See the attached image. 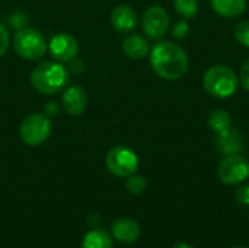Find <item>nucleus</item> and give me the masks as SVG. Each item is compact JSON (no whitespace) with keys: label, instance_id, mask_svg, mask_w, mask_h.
Listing matches in <instances>:
<instances>
[{"label":"nucleus","instance_id":"nucleus-1","mask_svg":"<svg viewBox=\"0 0 249 248\" xmlns=\"http://www.w3.org/2000/svg\"><path fill=\"white\" fill-rule=\"evenodd\" d=\"M150 66L165 80H178L188 72L190 60L185 50L172 41H159L150 48Z\"/></svg>","mask_w":249,"mask_h":248},{"label":"nucleus","instance_id":"nucleus-2","mask_svg":"<svg viewBox=\"0 0 249 248\" xmlns=\"http://www.w3.org/2000/svg\"><path fill=\"white\" fill-rule=\"evenodd\" d=\"M69 82L67 69L58 61H42L31 73L32 88L42 95H54Z\"/></svg>","mask_w":249,"mask_h":248},{"label":"nucleus","instance_id":"nucleus-3","mask_svg":"<svg viewBox=\"0 0 249 248\" xmlns=\"http://www.w3.org/2000/svg\"><path fill=\"white\" fill-rule=\"evenodd\" d=\"M239 85V76L232 67L216 64L206 70L203 76V86L213 98H231Z\"/></svg>","mask_w":249,"mask_h":248},{"label":"nucleus","instance_id":"nucleus-4","mask_svg":"<svg viewBox=\"0 0 249 248\" xmlns=\"http://www.w3.org/2000/svg\"><path fill=\"white\" fill-rule=\"evenodd\" d=\"M13 50L23 60L35 61L45 56L48 44L39 31L34 28H22L13 37Z\"/></svg>","mask_w":249,"mask_h":248},{"label":"nucleus","instance_id":"nucleus-5","mask_svg":"<svg viewBox=\"0 0 249 248\" xmlns=\"http://www.w3.org/2000/svg\"><path fill=\"white\" fill-rule=\"evenodd\" d=\"M51 134V121L45 114H29L19 127V136L23 143L29 146H39Z\"/></svg>","mask_w":249,"mask_h":248},{"label":"nucleus","instance_id":"nucleus-6","mask_svg":"<svg viewBox=\"0 0 249 248\" xmlns=\"http://www.w3.org/2000/svg\"><path fill=\"white\" fill-rule=\"evenodd\" d=\"M105 164L111 174L117 177H123V178H127L136 174L139 170V158L136 152L127 146L112 148L107 153Z\"/></svg>","mask_w":249,"mask_h":248},{"label":"nucleus","instance_id":"nucleus-7","mask_svg":"<svg viewBox=\"0 0 249 248\" xmlns=\"http://www.w3.org/2000/svg\"><path fill=\"white\" fill-rule=\"evenodd\" d=\"M249 177V161L241 153L229 155L217 167V178L226 186H236Z\"/></svg>","mask_w":249,"mask_h":248},{"label":"nucleus","instance_id":"nucleus-8","mask_svg":"<svg viewBox=\"0 0 249 248\" xmlns=\"http://www.w3.org/2000/svg\"><path fill=\"white\" fill-rule=\"evenodd\" d=\"M169 25V13L162 6H150L142 18L143 32L150 39H162L168 34Z\"/></svg>","mask_w":249,"mask_h":248},{"label":"nucleus","instance_id":"nucleus-9","mask_svg":"<svg viewBox=\"0 0 249 248\" xmlns=\"http://www.w3.org/2000/svg\"><path fill=\"white\" fill-rule=\"evenodd\" d=\"M48 51L51 57L58 63H69L74 60L79 53L77 41L69 34H57L48 42Z\"/></svg>","mask_w":249,"mask_h":248},{"label":"nucleus","instance_id":"nucleus-10","mask_svg":"<svg viewBox=\"0 0 249 248\" xmlns=\"http://www.w3.org/2000/svg\"><path fill=\"white\" fill-rule=\"evenodd\" d=\"M214 146H216V151L223 156L241 153L245 146L244 136L236 127L231 126L229 129H226L220 133H216Z\"/></svg>","mask_w":249,"mask_h":248},{"label":"nucleus","instance_id":"nucleus-11","mask_svg":"<svg viewBox=\"0 0 249 248\" xmlns=\"http://www.w3.org/2000/svg\"><path fill=\"white\" fill-rule=\"evenodd\" d=\"M86 104H88V96L82 86L73 85L64 91L63 98H61V105H63V110L69 115H73V117L80 115L85 111Z\"/></svg>","mask_w":249,"mask_h":248},{"label":"nucleus","instance_id":"nucleus-12","mask_svg":"<svg viewBox=\"0 0 249 248\" xmlns=\"http://www.w3.org/2000/svg\"><path fill=\"white\" fill-rule=\"evenodd\" d=\"M111 231H112L114 238L123 244L136 243L142 234L140 225L134 219H130V218H120V219L114 221Z\"/></svg>","mask_w":249,"mask_h":248},{"label":"nucleus","instance_id":"nucleus-13","mask_svg":"<svg viewBox=\"0 0 249 248\" xmlns=\"http://www.w3.org/2000/svg\"><path fill=\"white\" fill-rule=\"evenodd\" d=\"M112 28L121 34H128L137 26V13L133 7L127 4L117 6L111 13Z\"/></svg>","mask_w":249,"mask_h":248},{"label":"nucleus","instance_id":"nucleus-14","mask_svg":"<svg viewBox=\"0 0 249 248\" xmlns=\"http://www.w3.org/2000/svg\"><path fill=\"white\" fill-rule=\"evenodd\" d=\"M210 4L219 16L235 19L245 13L248 3L247 0H210Z\"/></svg>","mask_w":249,"mask_h":248},{"label":"nucleus","instance_id":"nucleus-15","mask_svg":"<svg viewBox=\"0 0 249 248\" xmlns=\"http://www.w3.org/2000/svg\"><path fill=\"white\" fill-rule=\"evenodd\" d=\"M123 51L127 57L133 60H142L150 53L149 41L140 35H128L123 41Z\"/></svg>","mask_w":249,"mask_h":248},{"label":"nucleus","instance_id":"nucleus-16","mask_svg":"<svg viewBox=\"0 0 249 248\" xmlns=\"http://www.w3.org/2000/svg\"><path fill=\"white\" fill-rule=\"evenodd\" d=\"M112 238L104 229H92L89 231L83 241L82 248H112Z\"/></svg>","mask_w":249,"mask_h":248},{"label":"nucleus","instance_id":"nucleus-17","mask_svg":"<svg viewBox=\"0 0 249 248\" xmlns=\"http://www.w3.org/2000/svg\"><path fill=\"white\" fill-rule=\"evenodd\" d=\"M232 126V118L231 114L222 108H216L210 113L209 115V127L214 133H220Z\"/></svg>","mask_w":249,"mask_h":248},{"label":"nucleus","instance_id":"nucleus-18","mask_svg":"<svg viewBox=\"0 0 249 248\" xmlns=\"http://www.w3.org/2000/svg\"><path fill=\"white\" fill-rule=\"evenodd\" d=\"M175 10L187 20L194 19L198 15V1L197 0H174Z\"/></svg>","mask_w":249,"mask_h":248},{"label":"nucleus","instance_id":"nucleus-19","mask_svg":"<svg viewBox=\"0 0 249 248\" xmlns=\"http://www.w3.org/2000/svg\"><path fill=\"white\" fill-rule=\"evenodd\" d=\"M125 187L131 194H142L147 187V181H146V178L143 175L133 174V175L127 177Z\"/></svg>","mask_w":249,"mask_h":248},{"label":"nucleus","instance_id":"nucleus-20","mask_svg":"<svg viewBox=\"0 0 249 248\" xmlns=\"http://www.w3.org/2000/svg\"><path fill=\"white\" fill-rule=\"evenodd\" d=\"M235 38H236V41L241 45L249 48V19L241 20L236 25V28H235Z\"/></svg>","mask_w":249,"mask_h":248},{"label":"nucleus","instance_id":"nucleus-21","mask_svg":"<svg viewBox=\"0 0 249 248\" xmlns=\"http://www.w3.org/2000/svg\"><path fill=\"white\" fill-rule=\"evenodd\" d=\"M190 25H188V20L187 19H182V20H178L175 25H174V29H172V34L177 39H185L190 34Z\"/></svg>","mask_w":249,"mask_h":248},{"label":"nucleus","instance_id":"nucleus-22","mask_svg":"<svg viewBox=\"0 0 249 248\" xmlns=\"http://www.w3.org/2000/svg\"><path fill=\"white\" fill-rule=\"evenodd\" d=\"M9 44H10V35H9V31H7V28H6L3 23H0V57L7 51Z\"/></svg>","mask_w":249,"mask_h":248},{"label":"nucleus","instance_id":"nucleus-23","mask_svg":"<svg viewBox=\"0 0 249 248\" xmlns=\"http://www.w3.org/2000/svg\"><path fill=\"white\" fill-rule=\"evenodd\" d=\"M239 83L242 85V88L249 92V57L242 63L241 66V72H239Z\"/></svg>","mask_w":249,"mask_h":248},{"label":"nucleus","instance_id":"nucleus-24","mask_svg":"<svg viewBox=\"0 0 249 248\" xmlns=\"http://www.w3.org/2000/svg\"><path fill=\"white\" fill-rule=\"evenodd\" d=\"M235 199L239 205L249 206V186H241L235 193Z\"/></svg>","mask_w":249,"mask_h":248},{"label":"nucleus","instance_id":"nucleus-25","mask_svg":"<svg viewBox=\"0 0 249 248\" xmlns=\"http://www.w3.org/2000/svg\"><path fill=\"white\" fill-rule=\"evenodd\" d=\"M172 248H193L190 244H187V243H178V244H175Z\"/></svg>","mask_w":249,"mask_h":248},{"label":"nucleus","instance_id":"nucleus-26","mask_svg":"<svg viewBox=\"0 0 249 248\" xmlns=\"http://www.w3.org/2000/svg\"><path fill=\"white\" fill-rule=\"evenodd\" d=\"M233 248H245V247H233Z\"/></svg>","mask_w":249,"mask_h":248}]
</instances>
